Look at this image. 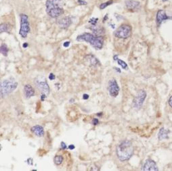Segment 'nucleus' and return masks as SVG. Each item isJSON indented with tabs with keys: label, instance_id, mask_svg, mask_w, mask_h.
Instances as JSON below:
<instances>
[{
	"label": "nucleus",
	"instance_id": "obj_1",
	"mask_svg": "<svg viewBox=\"0 0 172 171\" xmlns=\"http://www.w3.org/2000/svg\"><path fill=\"white\" fill-rule=\"evenodd\" d=\"M133 147L130 141L124 140L117 145L116 152L119 159L121 161H127L133 154Z\"/></svg>",
	"mask_w": 172,
	"mask_h": 171
},
{
	"label": "nucleus",
	"instance_id": "obj_2",
	"mask_svg": "<svg viewBox=\"0 0 172 171\" xmlns=\"http://www.w3.org/2000/svg\"><path fill=\"white\" fill-rule=\"evenodd\" d=\"M46 12L50 17L57 18L64 13L62 0H47Z\"/></svg>",
	"mask_w": 172,
	"mask_h": 171
},
{
	"label": "nucleus",
	"instance_id": "obj_3",
	"mask_svg": "<svg viewBox=\"0 0 172 171\" xmlns=\"http://www.w3.org/2000/svg\"><path fill=\"white\" fill-rule=\"evenodd\" d=\"M77 41L89 43L91 46L97 49H102L104 43V40L102 37L97 36L89 32H85L83 34L78 35L77 37Z\"/></svg>",
	"mask_w": 172,
	"mask_h": 171
},
{
	"label": "nucleus",
	"instance_id": "obj_4",
	"mask_svg": "<svg viewBox=\"0 0 172 171\" xmlns=\"http://www.w3.org/2000/svg\"><path fill=\"white\" fill-rule=\"evenodd\" d=\"M18 87V83L11 79H5L1 83V97L4 98L12 94Z\"/></svg>",
	"mask_w": 172,
	"mask_h": 171
},
{
	"label": "nucleus",
	"instance_id": "obj_5",
	"mask_svg": "<svg viewBox=\"0 0 172 171\" xmlns=\"http://www.w3.org/2000/svg\"><path fill=\"white\" fill-rule=\"evenodd\" d=\"M116 37L119 39H127L131 35V27L128 24H123L114 32Z\"/></svg>",
	"mask_w": 172,
	"mask_h": 171
},
{
	"label": "nucleus",
	"instance_id": "obj_6",
	"mask_svg": "<svg viewBox=\"0 0 172 171\" xmlns=\"http://www.w3.org/2000/svg\"><path fill=\"white\" fill-rule=\"evenodd\" d=\"M30 32V24L28 16L24 14H21V28L19 34L22 38H26Z\"/></svg>",
	"mask_w": 172,
	"mask_h": 171
},
{
	"label": "nucleus",
	"instance_id": "obj_7",
	"mask_svg": "<svg viewBox=\"0 0 172 171\" xmlns=\"http://www.w3.org/2000/svg\"><path fill=\"white\" fill-rule=\"evenodd\" d=\"M35 85L37 89L39 90L42 94H45L48 95L50 94V87L46 81V79L44 77L37 78L35 80Z\"/></svg>",
	"mask_w": 172,
	"mask_h": 171
},
{
	"label": "nucleus",
	"instance_id": "obj_8",
	"mask_svg": "<svg viewBox=\"0 0 172 171\" xmlns=\"http://www.w3.org/2000/svg\"><path fill=\"white\" fill-rule=\"evenodd\" d=\"M146 97V93L145 90H140L138 92V95H136V97L133 100V107L135 109L138 110L141 108L142 106L143 103Z\"/></svg>",
	"mask_w": 172,
	"mask_h": 171
},
{
	"label": "nucleus",
	"instance_id": "obj_9",
	"mask_svg": "<svg viewBox=\"0 0 172 171\" xmlns=\"http://www.w3.org/2000/svg\"><path fill=\"white\" fill-rule=\"evenodd\" d=\"M108 90L111 97H116L118 95L119 91V87L115 79L109 80Z\"/></svg>",
	"mask_w": 172,
	"mask_h": 171
},
{
	"label": "nucleus",
	"instance_id": "obj_10",
	"mask_svg": "<svg viewBox=\"0 0 172 171\" xmlns=\"http://www.w3.org/2000/svg\"><path fill=\"white\" fill-rule=\"evenodd\" d=\"M142 170L143 171H158L159 168L157 167L156 162L151 159L146 160L142 167Z\"/></svg>",
	"mask_w": 172,
	"mask_h": 171
},
{
	"label": "nucleus",
	"instance_id": "obj_11",
	"mask_svg": "<svg viewBox=\"0 0 172 171\" xmlns=\"http://www.w3.org/2000/svg\"><path fill=\"white\" fill-rule=\"evenodd\" d=\"M140 2L133 0H127L125 1V6L128 10L131 11H136L140 7Z\"/></svg>",
	"mask_w": 172,
	"mask_h": 171
},
{
	"label": "nucleus",
	"instance_id": "obj_12",
	"mask_svg": "<svg viewBox=\"0 0 172 171\" xmlns=\"http://www.w3.org/2000/svg\"><path fill=\"white\" fill-rule=\"evenodd\" d=\"M170 18H171L168 16L164 10H159L157 14H156V22H157L158 24H161L163 21Z\"/></svg>",
	"mask_w": 172,
	"mask_h": 171
},
{
	"label": "nucleus",
	"instance_id": "obj_13",
	"mask_svg": "<svg viewBox=\"0 0 172 171\" xmlns=\"http://www.w3.org/2000/svg\"><path fill=\"white\" fill-rule=\"evenodd\" d=\"M24 94L27 99L35 95V90L31 85H25L24 87Z\"/></svg>",
	"mask_w": 172,
	"mask_h": 171
},
{
	"label": "nucleus",
	"instance_id": "obj_14",
	"mask_svg": "<svg viewBox=\"0 0 172 171\" xmlns=\"http://www.w3.org/2000/svg\"><path fill=\"white\" fill-rule=\"evenodd\" d=\"M31 131L37 137H43L44 135V130L42 126L40 125H35L31 127Z\"/></svg>",
	"mask_w": 172,
	"mask_h": 171
},
{
	"label": "nucleus",
	"instance_id": "obj_15",
	"mask_svg": "<svg viewBox=\"0 0 172 171\" xmlns=\"http://www.w3.org/2000/svg\"><path fill=\"white\" fill-rule=\"evenodd\" d=\"M72 23V20L69 16L63 18L59 21L60 27L62 29L68 28Z\"/></svg>",
	"mask_w": 172,
	"mask_h": 171
},
{
	"label": "nucleus",
	"instance_id": "obj_16",
	"mask_svg": "<svg viewBox=\"0 0 172 171\" xmlns=\"http://www.w3.org/2000/svg\"><path fill=\"white\" fill-rule=\"evenodd\" d=\"M169 133V130L168 129H165V128H161L159 130V132L158 133V138L161 141L163 139H168V135Z\"/></svg>",
	"mask_w": 172,
	"mask_h": 171
},
{
	"label": "nucleus",
	"instance_id": "obj_17",
	"mask_svg": "<svg viewBox=\"0 0 172 171\" xmlns=\"http://www.w3.org/2000/svg\"><path fill=\"white\" fill-rule=\"evenodd\" d=\"M11 29V25L8 23H2L0 25V32H1V33L10 32Z\"/></svg>",
	"mask_w": 172,
	"mask_h": 171
},
{
	"label": "nucleus",
	"instance_id": "obj_18",
	"mask_svg": "<svg viewBox=\"0 0 172 171\" xmlns=\"http://www.w3.org/2000/svg\"><path fill=\"white\" fill-rule=\"evenodd\" d=\"M93 28H92V31L94 32V34L97 36H100L101 35L104 33V29L102 28H100V27H97L96 26H93Z\"/></svg>",
	"mask_w": 172,
	"mask_h": 171
},
{
	"label": "nucleus",
	"instance_id": "obj_19",
	"mask_svg": "<svg viewBox=\"0 0 172 171\" xmlns=\"http://www.w3.org/2000/svg\"><path fill=\"white\" fill-rule=\"evenodd\" d=\"M86 58L89 61L90 64L93 65V66H96V65H97L98 63H99L98 59L96 58L93 56H92V55L91 56H87L86 57Z\"/></svg>",
	"mask_w": 172,
	"mask_h": 171
},
{
	"label": "nucleus",
	"instance_id": "obj_20",
	"mask_svg": "<svg viewBox=\"0 0 172 171\" xmlns=\"http://www.w3.org/2000/svg\"><path fill=\"white\" fill-rule=\"evenodd\" d=\"M54 163L56 165H60L63 162V157L62 156H56L54 158Z\"/></svg>",
	"mask_w": 172,
	"mask_h": 171
},
{
	"label": "nucleus",
	"instance_id": "obj_21",
	"mask_svg": "<svg viewBox=\"0 0 172 171\" xmlns=\"http://www.w3.org/2000/svg\"><path fill=\"white\" fill-rule=\"evenodd\" d=\"M1 54L3 55L4 56H7V53H8V48L6 44H3L1 46Z\"/></svg>",
	"mask_w": 172,
	"mask_h": 171
},
{
	"label": "nucleus",
	"instance_id": "obj_22",
	"mask_svg": "<svg viewBox=\"0 0 172 171\" xmlns=\"http://www.w3.org/2000/svg\"><path fill=\"white\" fill-rule=\"evenodd\" d=\"M113 3V0H110V1H108L107 2H105V3H103L102 4H100V8L101 10H103V9H105L106 8V7H108V6H110V5H111Z\"/></svg>",
	"mask_w": 172,
	"mask_h": 171
},
{
	"label": "nucleus",
	"instance_id": "obj_23",
	"mask_svg": "<svg viewBox=\"0 0 172 171\" xmlns=\"http://www.w3.org/2000/svg\"><path fill=\"white\" fill-rule=\"evenodd\" d=\"M117 63L119 65H120V66L123 68V69H128V64H126V63L123 61V60H121V59H118L117 60Z\"/></svg>",
	"mask_w": 172,
	"mask_h": 171
},
{
	"label": "nucleus",
	"instance_id": "obj_24",
	"mask_svg": "<svg viewBox=\"0 0 172 171\" xmlns=\"http://www.w3.org/2000/svg\"><path fill=\"white\" fill-rule=\"evenodd\" d=\"M98 21V18H92L90 20V21L89 22L91 24H92L93 26H96L97 24V22Z\"/></svg>",
	"mask_w": 172,
	"mask_h": 171
},
{
	"label": "nucleus",
	"instance_id": "obj_25",
	"mask_svg": "<svg viewBox=\"0 0 172 171\" xmlns=\"http://www.w3.org/2000/svg\"><path fill=\"white\" fill-rule=\"evenodd\" d=\"M92 123L93 125H97L99 123V120H98V119H93Z\"/></svg>",
	"mask_w": 172,
	"mask_h": 171
},
{
	"label": "nucleus",
	"instance_id": "obj_26",
	"mask_svg": "<svg viewBox=\"0 0 172 171\" xmlns=\"http://www.w3.org/2000/svg\"><path fill=\"white\" fill-rule=\"evenodd\" d=\"M77 2H78V4L81 5V6H83V5L87 4V2L85 1L84 0H78Z\"/></svg>",
	"mask_w": 172,
	"mask_h": 171
},
{
	"label": "nucleus",
	"instance_id": "obj_27",
	"mask_svg": "<svg viewBox=\"0 0 172 171\" xmlns=\"http://www.w3.org/2000/svg\"><path fill=\"white\" fill-rule=\"evenodd\" d=\"M60 146H61V149L62 150H65V149H67V145H66V143L64 142H61V143H60Z\"/></svg>",
	"mask_w": 172,
	"mask_h": 171
},
{
	"label": "nucleus",
	"instance_id": "obj_28",
	"mask_svg": "<svg viewBox=\"0 0 172 171\" xmlns=\"http://www.w3.org/2000/svg\"><path fill=\"white\" fill-rule=\"evenodd\" d=\"M56 79V77L55 75L53 74V73H50L49 75V79L50 80H54Z\"/></svg>",
	"mask_w": 172,
	"mask_h": 171
},
{
	"label": "nucleus",
	"instance_id": "obj_29",
	"mask_svg": "<svg viewBox=\"0 0 172 171\" xmlns=\"http://www.w3.org/2000/svg\"><path fill=\"white\" fill-rule=\"evenodd\" d=\"M47 95H45V94H42L41 95V100H42V101L44 102L45 98L47 97Z\"/></svg>",
	"mask_w": 172,
	"mask_h": 171
},
{
	"label": "nucleus",
	"instance_id": "obj_30",
	"mask_svg": "<svg viewBox=\"0 0 172 171\" xmlns=\"http://www.w3.org/2000/svg\"><path fill=\"white\" fill-rule=\"evenodd\" d=\"M70 46V42L69 41H66L64 42V43H63V46L64 47H68Z\"/></svg>",
	"mask_w": 172,
	"mask_h": 171
},
{
	"label": "nucleus",
	"instance_id": "obj_31",
	"mask_svg": "<svg viewBox=\"0 0 172 171\" xmlns=\"http://www.w3.org/2000/svg\"><path fill=\"white\" fill-rule=\"evenodd\" d=\"M89 95H87V94H83V100H87L88 98H89Z\"/></svg>",
	"mask_w": 172,
	"mask_h": 171
},
{
	"label": "nucleus",
	"instance_id": "obj_32",
	"mask_svg": "<svg viewBox=\"0 0 172 171\" xmlns=\"http://www.w3.org/2000/svg\"><path fill=\"white\" fill-rule=\"evenodd\" d=\"M169 105H170V107L172 108V96H171L169 100Z\"/></svg>",
	"mask_w": 172,
	"mask_h": 171
},
{
	"label": "nucleus",
	"instance_id": "obj_33",
	"mask_svg": "<svg viewBox=\"0 0 172 171\" xmlns=\"http://www.w3.org/2000/svg\"><path fill=\"white\" fill-rule=\"evenodd\" d=\"M75 147L74 145H69V149L70 150H74Z\"/></svg>",
	"mask_w": 172,
	"mask_h": 171
},
{
	"label": "nucleus",
	"instance_id": "obj_34",
	"mask_svg": "<svg viewBox=\"0 0 172 171\" xmlns=\"http://www.w3.org/2000/svg\"><path fill=\"white\" fill-rule=\"evenodd\" d=\"M22 47H24V48H26V47H28V43H24L23 44V46H22Z\"/></svg>",
	"mask_w": 172,
	"mask_h": 171
},
{
	"label": "nucleus",
	"instance_id": "obj_35",
	"mask_svg": "<svg viewBox=\"0 0 172 171\" xmlns=\"http://www.w3.org/2000/svg\"><path fill=\"white\" fill-rule=\"evenodd\" d=\"M113 58L115 60H118V55H115V56H114Z\"/></svg>",
	"mask_w": 172,
	"mask_h": 171
},
{
	"label": "nucleus",
	"instance_id": "obj_36",
	"mask_svg": "<svg viewBox=\"0 0 172 171\" xmlns=\"http://www.w3.org/2000/svg\"><path fill=\"white\" fill-rule=\"evenodd\" d=\"M73 102H75V100H74V99H70V101H69V102L71 103V104H72V103H73Z\"/></svg>",
	"mask_w": 172,
	"mask_h": 171
},
{
	"label": "nucleus",
	"instance_id": "obj_37",
	"mask_svg": "<svg viewBox=\"0 0 172 171\" xmlns=\"http://www.w3.org/2000/svg\"><path fill=\"white\" fill-rule=\"evenodd\" d=\"M107 19H108V15H106L105 19H104V21H105Z\"/></svg>",
	"mask_w": 172,
	"mask_h": 171
},
{
	"label": "nucleus",
	"instance_id": "obj_38",
	"mask_svg": "<svg viewBox=\"0 0 172 171\" xmlns=\"http://www.w3.org/2000/svg\"><path fill=\"white\" fill-rule=\"evenodd\" d=\"M115 69L117 70V72H121V70H120V69H117V68H115Z\"/></svg>",
	"mask_w": 172,
	"mask_h": 171
},
{
	"label": "nucleus",
	"instance_id": "obj_39",
	"mask_svg": "<svg viewBox=\"0 0 172 171\" xmlns=\"http://www.w3.org/2000/svg\"><path fill=\"white\" fill-rule=\"evenodd\" d=\"M162 1H168V0H162Z\"/></svg>",
	"mask_w": 172,
	"mask_h": 171
}]
</instances>
